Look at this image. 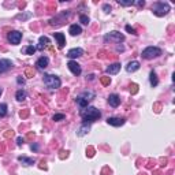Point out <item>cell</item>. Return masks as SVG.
Wrapping results in <instances>:
<instances>
[{
	"mask_svg": "<svg viewBox=\"0 0 175 175\" xmlns=\"http://www.w3.org/2000/svg\"><path fill=\"white\" fill-rule=\"evenodd\" d=\"M79 114H81V116H82L84 122H85L86 125H88V123H92V122H94V121H97V119L101 116L100 111L97 110V108H94V107L82 108Z\"/></svg>",
	"mask_w": 175,
	"mask_h": 175,
	"instance_id": "1",
	"label": "cell"
},
{
	"mask_svg": "<svg viewBox=\"0 0 175 175\" xmlns=\"http://www.w3.org/2000/svg\"><path fill=\"white\" fill-rule=\"evenodd\" d=\"M44 84L49 89H57V88H60V79H59V77L52 75V74L44 75Z\"/></svg>",
	"mask_w": 175,
	"mask_h": 175,
	"instance_id": "2",
	"label": "cell"
},
{
	"mask_svg": "<svg viewBox=\"0 0 175 175\" xmlns=\"http://www.w3.org/2000/svg\"><path fill=\"white\" fill-rule=\"evenodd\" d=\"M161 55V49L157 48V46H148L142 51L141 56L144 59H153V57H159Z\"/></svg>",
	"mask_w": 175,
	"mask_h": 175,
	"instance_id": "3",
	"label": "cell"
},
{
	"mask_svg": "<svg viewBox=\"0 0 175 175\" xmlns=\"http://www.w3.org/2000/svg\"><path fill=\"white\" fill-rule=\"evenodd\" d=\"M152 10H153V12L157 17H163L170 11V6H168V3H164V1H157V3L153 4Z\"/></svg>",
	"mask_w": 175,
	"mask_h": 175,
	"instance_id": "4",
	"label": "cell"
},
{
	"mask_svg": "<svg viewBox=\"0 0 175 175\" xmlns=\"http://www.w3.org/2000/svg\"><path fill=\"white\" fill-rule=\"evenodd\" d=\"M104 40H105V41L121 43V41H123V40H125V36H123L122 33H119V32H111V33H108V34H105V36H104Z\"/></svg>",
	"mask_w": 175,
	"mask_h": 175,
	"instance_id": "5",
	"label": "cell"
},
{
	"mask_svg": "<svg viewBox=\"0 0 175 175\" xmlns=\"http://www.w3.org/2000/svg\"><path fill=\"white\" fill-rule=\"evenodd\" d=\"M22 40V33L21 32H11L10 34H8V41H10L11 44H14V45H17V44L21 43Z\"/></svg>",
	"mask_w": 175,
	"mask_h": 175,
	"instance_id": "6",
	"label": "cell"
},
{
	"mask_svg": "<svg viewBox=\"0 0 175 175\" xmlns=\"http://www.w3.org/2000/svg\"><path fill=\"white\" fill-rule=\"evenodd\" d=\"M12 68V62L8 59H0V74L8 71Z\"/></svg>",
	"mask_w": 175,
	"mask_h": 175,
	"instance_id": "7",
	"label": "cell"
},
{
	"mask_svg": "<svg viewBox=\"0 0 175 175\" xmlns=\"http://www.w3.org/2000/svg\"><path fill=\"white\" fill-rule=\"evenodd\" d=\"M67 67H68V70H70V71H71L74 75H79V74H81V66H79L77 62L70 60L67 63Z\"/></svg>",
	"mask_w": 175,
	"mask_h": 175,
	"instance_id": "8",
	"label": "cell"
},
{
	"mask_svg": "<svg viewBox=\"0 0 175 175\" xmlns=\"http://www.w3.org/2000/svg\"><path fill=\"white\" fill-rule=\"evenodd\" d=\"M107 123L111 126H115V127H119V126L125 125V119L123 118H108Z\"/></svg>",
	"mask_w": 175,
	"mask_h": 175,
	"instance_id": "9",
	"label": "cell"
},
{
	"mask_svg": "<svg viewBox=\"0 0 175 175\" xmlns=\"http://www.w3.org/2000/svg\"><path fill=\"white\" fill-rule=\"evenodd\" d=\"M82 54H84V51L81 49V48H73V49L68 51L67 56L70 57V59H75V57H79Z\"/></svg>",
	"mask_w": 175,
	"mask_h": 175,
	"instance_id": "10",
	"label": "cell"
},
{
	"mask_svg": "<svg viewBox=\"0 0 175 175\" xmlns=\"http://www.w3.org/2000/svg\"><path fill=\"white\" fill-rule=\"evenodd\" d=\"M54 36H55V38H56V41H57V46H59V48H63L65 44H66L65 34H63V33H54Z\"/></svg>",
	"mask_w": 175,
	"mask_h": 175,
	"instance_id": "11",
	"label": "cell"
},
{
	"mask_svg": "<svg viewBox=\"0 0 175 175\" xmlns=\"http://www.w3.org/2000/svg\"><path fill=\"white\" fill-rule=\"evenodd\" d=\"M108 103H110L111 107L115 108L121 104V99H119L118 94H110V97H108Z\"/></svg>",
	"mask_w": 175,
	"mask_h": 175,
	"instance_id": "12",
	"label": "cell"
},
{
	"mask_svg": "<svg viewBox=\"0 0 175 175\" xmlns=\"http://www.w3.org/2000/svg\"><path fill=\"white\" fill-rule=\"evenodd\" d=\"M48 63H49V60H48V57L46 56H41L38 59V60L36 62V66L38 68H41V70H44V68L46 67V66H48Z\"/></svg>",
	"mask_w": 175,
	"mask_h": 175,
	"instance_id": "13",
	"label": "cell"
},
{
	"mask_svg": "<svg viewBox=\"0 0 175 175\" xmlns=\"http://www.w3.org/2000/svg\"><path fill=\"white\" fill-rule=\"evenodd\" d=\"M138 68H139V63L134 60V62H130L129 65L126 66V71L127 73H134V71H137Z\"/></svg>",
	"mask_w": 175,
	"mask_h": 175,
	"instance_id": "14",
	"label": "cell"
},
{
	"mask_svg": "<svg viewBox=\"0 0 175 175\" xmlns=\"http://www.w3.org/2000/svg\"><path fill=\"white\" fill-rule=\"evenodd\" d=\"M68 32H70L71 36H78V34L82 33V29H81V26L79 25H71L70 26V29H68Z\"/></svg>",
	"mask_w": 175,
	"mask_h": 175,
	"instance_id": "15",
	"label": "cell"
},
{
	"mask_svg": "<svg viewBox=\"0 0 175 175\" xmlns=\"http://www.w3.org/2000/svg\"><path fill=\"white\" fill-rule=\"evenodd\" d=\"M48 44H49V38H48V37H45V36H43V37H40V44H38V46H37V48H38L40 51H43L44 48L48 45Z\"/></svg>",
	"mask_w": 175,
	"mask_h": 175,
	"instance_id": "16",
	"label": "cell"
},
{
	"mask_svg": "<svg viewBox=\"0 0 175 175\" xmlns=\"http://www.w3.org/2000/svg\"><path fill=\"white\" fill-rule=\"evenodd\" d=\"M119 70H121V65H119V63H114V65H111L110 67L107 68V73L108 74H116Z\"/></svg>",
	"mask_w": 175,
	"mask_h": 175,
	"instance_id": "17",
	"label": "cell"
},
{
	"mask_svg": "<svg viewBox=\"0 0 175 175\" xmlns=\"http://www.w3.org/2000/svg\"><path fill=\"white\" fill-rule=\"evenodd\" d=\"M88 131H89V125H86V123H84L81 127L78 129V131H77V134H78L79 137L85 136V134H88Z\"/></svg>",
	"mask_w": 175,
	"mask_h": 175,
	"instance_id": "18",
	"label": "cell"
},
{
	"mask_svg": "<svg viewBox=\"0 0 175 175\" xmlns=\"http://www.w3.org/2000/svg\"><path fill=\"white\" fill-rule=\"evenodd\" d=\"M149 81H150V85H152V86H157V84H159V79H157V75H156V73H155V71H150Z\"/></svg>",
	"mask_w": 175,
	"mask_h": 175,
	"instance_id": "19",
	"label": "cell"
},
{
	"mask_svg": "<svg viewBox=\"0 0 175 175\" xmlns=\"http://www.w3.org/2000/svg\"><path fill=\"white\" fill-rule=\"evenodd\" d=\"M18 160L21 161V163H23L25 166H32L33 163H34V160H33V159H29V157H25V156H19Z\"/></svg>",
	"mask_w": 175,
	"mask_h": 175,
	"instance_id": "20",
	"label": "cell"
},
{
	"mask_svg": "<svg viewBox=\"0 0 175 175\" xmlns=\"http://www.w3.org/2000/svg\"><path fill=\"white\" fill-rule=\"evenodd\" d=\"M26 96H28V94H26V92L23 89H19L18 92H17V94H15V97H17L18 101H23L26 99Z\"/></svg>",
	"mask_w": 175,
	"mask_h": 175,
	"instance_id": "21",
	"label": "cell"
},
{
	"mask_svg": "<svg viewBox=\"0 0 175 175\" xmlns=\"http://www.w3.org/2000/svg\"><path fill=\"white\" fill-rule=\"evenodd\" d=\"M75 101H77V103H78V105L81 108H86L88 107V101L85 100V99H84L82 96H79V97H77V99H75Z\"/></svg>",
	"mask_w": 175,
	"mask_h": 175,
	"instance_id": "22",
	"label": "cell"
},
{
	"mask_svg": "<svg viewBox=\"0 0 175 175\" xmlns=\"http://www.w3.org/2000/svg\"><path fill=\"white\" fill-rule=\"evenodd\" d=\"M82 97H84V99H85L86 101L93 100V99H94V93H93V92H90V90H88V92H84Z\"/></svg>",
	"mask_w": 175,
	"mask_h": 175,
	"instance_id": "23",
	"label": "cell"
},
{
	"mask_svg": "<svg viewBox=\"0 0 175 175\" xmlns=\"http://www.w3.org/2000/svg\"><path fill=\"white\" fill-rule=\"evenodd\" d=\"M7 115V104H0V118H4Z\"/></svg>",
	"mask_w": 175,
	"mask_h": 175,
	"instance_id": "24",
	"label": "cell"
},
{
	"mask_svg": "<svg viewBox=\"0 0 175 175\" xmlns=\"http://www.w3.org/2000/svg\"><path fill=\"white\" fill-rule=\"evenodd\" d=\"M23 51H25V52H26L28 55H33L34 52H36V48H34L33 45H29V46H26V48H25Z\"/></svg>",
	"mask_w": 175,
	"mask_h": 175,
	"instance_id": "25",
	"label": "cell"
},
{
	"mask_svg": "<svg viewBox=\"0 0 175 175\" xmlns=\"http://www.w3.org/2000/svg\"><path fill=\"white\" fill-rule=\"evenodd\" d=\"M118 3L121 4V6H133V4H134V0H127V1H125V0H118Z\"/></svg>",
	"mask_w": 175,
	"mask_h": 175,
	"instance_id": "26",
	"label": "cell"
},
{
	"mask_svg": "<svg viewBox=\"0 0 175 175\" xmlns=\"http://www.w3.org/2000/svg\"><path fill=\"white\" fill-rule=\"evenodd\" d=\"M54 119L55 122H59V121H63V119H66V116L63 114H56V115H54Z\"/></svg>",
	"mask_w": 175,
	"mask_h": 175,
	"instance_id": "27",
	"label": "cell"
},
{
	"mask_svg": "<svg viewBox=\"0 0 175 175\" xmlns=\"http://www.w3.org/2000/svg\"><path fill=\"white\" fill-rule=\"evenodd\" d=\"M130 92H131V94H136L138 92V85L137 84H131L130 85Z\"/></svg>",
	"mask_w": 175,
	"mask_h": 175,
	"instance_id": "28",
	"label": "cell"
},
{
	"mask_svg": "<svg viewBox=\"0 0 175 175\" xmlns=\"http://www.w3.org/2000/svg\"><path fill=\"white\" fill-rule=\"evenodd\" d=\"M79 21H81V23H84V25H88V23H89V18H88L86 15H81V17H79Z\"/></svg>",
	"mask_w": 175,
	"mask_h": 175,
	"instance_id": "29",
	"label": "cell"
},
{
	"mask_svg": "<svg viewBox=\"0 0 175 175\" xmlns=\"http://www.w3.org/2000/svg\"><path fill=\"white\" fill-rule=\"evenodd\" d=\"M126 30H127V32H129V33H131V34H137L136 29H133L130 25H127V26H126Z\"/></svg>",
	"mask_w": 175,
	"mask_h": 175,
	"instance_id": "30",
	"label": "cell"
},
{
	"mask_svg": "<svg viewBox=\"0 0 175 175\" xmlns=\"http://www.w3.org/2000/svg\"><path fill=\"white\" fill-rule=\"evenodd\" d=\"M101 82H103V85H108V84H110V77H103V78H101Z\"/></svg>",
	"mask_w": 175,
	"mask_h": 175,
	"instance_id": "31",
	"label": "cell"
},
{
	"mask_svg": "<svg viewBox=\"0 0 175 175\" xmlns=\"http://www.w3.org/2000/svg\"><path fill=\"white\" fill-rule=\"evenodd\" d=\"M134 4H137L138 7H144V6H145V1H144V0H139V1H134Z\"/></svg>",
	"mask_w": 175,
	"mask_h": 175,
	"instance_id": "32",
	"label": "cell"
},
{
	"mask_svg": "<svg viewBox=\"0 0 175 175\" xmlns=\"http://www.w3.org/2000/svg\"><path fill=\"white\" fill-rule=\"evenodd\" d=\"M104 11H105V12H110V11H111V7H110V6H108V4H104Z\"/></svg>",
	"mask_w": 175,
	"mask_h": 175,
	"instance_id": "33",
	"label": "cell"
},
{
	"mask_svg": "<svg viewBox=\"0 0 175 175\" xmlns=\"http://www.w3.org/2000/svg\"><path fill=\"white\" fill-rule=\"evenodd\" d=\"M26 74H28L29 78H30V77H33V75H34V71H32V70H26Z\"/></svg>",
	"mask_w": 175,
	"mask_h": 175,
	"instance_id": "34",
	"label": "cell"
},
{
	"mask_svg": "<svg viewBox=\"0 0 175 175\" xmlns=\"http://www.w3.org/2000/svg\"><path fill=\"white\" fill-rule=\"evenodd\" d=\"M17 142H18V145H22V144H23V138H21V137H19V138L17 139Z\"/></svg>",
	"mask_w": 175,
	"mask_h": 175,
	"instance_id": "35",
	"label": "cell"
},
{
	"mask_svg": "<svg viewBox=\"0 0 175 175\" xmlns=\"http://www.w3.org/2000/svg\"><path fill=\"white\" fill-rule=\"evenodd\" d=\"M18 82H19V84H23L25 81H23V78H18Z\"/></svg>",
	"mask_w": 175,
	"mask_h": 175,
	"instance_id": "36",
	"label": "cell"
},
{
	"mask_svg": "<svg viewBox=\"0 0 175 175\" xmlns=\"http://www.w3.org/2000/svg\"><path fill=\"white\" fill-rule=\"evenodd\" d=\"M37 148H38V147H37V145H32V149H34V150H37Z\"/></svg>",
	"mask_w": 175,
	"mask_h": 175,
	"instance_id": "37",
	"label": "cell"
},
{
	"mask_svg": "<svg viewBox=\"0 0 175 175\" xmlns=\"http://www.w3.org/2000/svg\"><path fill=\"white\" fill-rule=\"evenodd\" d=\"M1 93H3V90H1V89H0V94H1Z\"/></svg>",
	"mask_w": 175,
	"mask_h": 175,
	"instance_id": "38",
	"label": "cell"
}]
</instances>
